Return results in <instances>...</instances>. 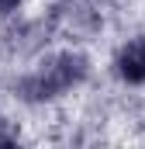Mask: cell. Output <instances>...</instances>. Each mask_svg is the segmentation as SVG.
I'll return each mask as SVG.
<instances>
[{"mask_svg":"<svg viewBox=\"0 0 145 149\" xmlns=\"http://www.w3.org/2000/svg\"><path fill=\"white\" fill-rule=\"evenodd\" d=\"M83 76H86V59H83L79 52H66V56H59L55 63H48L45 70H38L35 76L21 80V97H28V101L55 97V94L76 87Z\"/></svg>","mask_w":145,"mask_h":149,"instance_id":"cell-1","label":"cell"},{"mask_svg":"<svg viewBox=\"0 0 145 149\" xmlns=\"http://www.w3.org/2000/svg\"><path fill=\"white\" fill-rule=\"evenodd\" d=\"M0 146H10V139H7V135H0Z\"/></svg>","mask_w":145,"mask_h":149,"instance_id":"cell-4","label":"cell"},{"mask_svg":"<svg viewBox=\"0 0 145 149\" xmlns=\"http://www.w3.org/2000/svg\"><path fill=\"white\" fill-rule=\"evenodd\" d=\"M17 3H21V0H0V10H14Z\"/></svg>","mask_w":145,"mask_h":149,"instance_id":"cell-3","label":"cell"},{"mask_svg":"<svg viewBox=\"0 0 145 149\" xmlns=\"http://www.w3.org/2000/svg\"><path fill=\"white\" fill-rule=\"evenodd\" d=\"M117 73L128 83H145V38H135L117 56Z\"/></svg>","mask_w":145,"mask_h":149,"instance_id":"cell-2","label":"cell"}]
</instances>
